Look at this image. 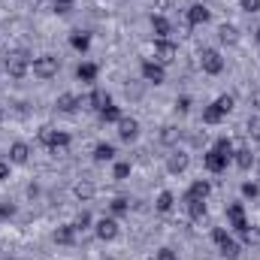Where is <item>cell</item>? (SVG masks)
Returning a JSON list of instances; mask_svg holds the SVG:
<instances>
[{"mask_svg":"<svg viewBox=\"0 0 260 260\" xmlns=\"http://www.w3.org/2000/svg\"><path fill=\"white\" fill-rule=\"evenodd\" d=\"M239 6H242V12H248V15L260 12V0H239Z\"/></svg>","mask_w":260,"mask_h":260,"instance_id":"obj_36","label":"cell"},{"mask_svg":"<svg viewBox=\"0 0 260 260\" xmlns=\"http://www.w3.org/2000/svg\"><path fill=\"white\" fill-rule=\"evenodd\" d=\"M191 109V97H176V112H188Z\"/></svg>","mask_w":260,"mask_h":260,"instance_id":"obj_39","label":"cell"},{"mask_svg":"<svg viewBox=\"0 0 260 260\" xmlns=\"http://www.w3.org/2000/svg\"><path fill=\"white\" fill-rule=\"evenodd\" d=\"M6 179H9V164L0 160V182H6Z\"/></svg>","mask_w":260,"mask_h":260,"instance_id":"obj_42","label":"cell"},{"mask_svg":"<svg viewBox=\"0 0 260 260\" xmlns=\"http://www.w3.org/2000/svg\"><path fill=\"white\" fill-rule=\"evenodd\" d=\"M109 209H112V215H127L130 212V200L127 197H115V200L109 203Z\"/></svg>","mask_w":260,"mask_h":260,"instance_id":"obj_31","label":"cell"},{"mask_svg":"<svg viewBox=\"0 0 260 260\" xmlns=\"http://www.w3.org/2000/svg\"><path fill=\"white\" fill-rule=\"evenodd\" d=\"M218 40H221L224 46H236V43H239V27H236V24H221V27H218Z\"/></svg>","mask_w":260,"mask_h":260,"instance_id":"obj_18","label":"cell"},{"mask_svg":"<svg viewBox=\"0 0 260 260\" xmlns=\"http://www.w3.org/2000/svg\"><path fill=\"white\" fill-rule=\"evenodd\" d=\"M0 115H3V109H0Z\"/></svg>","mask_w":260,"mask_h":260,"instance_id":"obj_46","label":"cell"},{"mask_svg":"<svg viewBox=\"0 0 260 260\" xmlns=\"http://www.w3.org/2000/svg\"><path fill=\"white\" fill-rule=\"evenodd\" d=\"M55 136H58V130H55V127H49V124H46V127H40V133H37V139H40V142H43L46 148H49V145L55 142Z\"/></svg>","mask_w":260,"mask_h":260,"instance_id":"obj_32","label":"cell"},{"mask_svg":"<svg viewBox=\"0 0 260 260\" xmlns=\"http://www.w3.org/2000/svg\"><path fill=\"white\" fill-rule=\"evenodd\" d=\"M209 191H212V188H209V182H194V185L188 188V194H185V197H197V200H206V197H209Z\"/></svg>","mask_w":260,"mask_h":260,"instance_id":"obj_29","label":"cell"},{"mask_svg":"<svg viewBox=\"0 0 260 260\" xmlns=\"http://www.w3.org/2000/svg\"><path fill=\"white\" fill-rule=\"evenodd\" d=\"M251 100H254V106L260 109V91H254V94H251Z\"/></svg>","mask_w":260,"mask_h":260,"instance_id":"obj_44","label":"cell"},{"mask_svg":"<svg viewBox=\"0 0 260 260\" xmlns=\"http://www.w3.org/2000/svg\"><path fill=\"white\" fill-rule=\"evenodd\" d=\"M209 15H212V12H209L203 3H194V6L188 9L185 21H188V27H194V24H206V21H209Z\"/></svg>","mask_w":260,"mask_h":260,"instance_id":"obj_13","label":"cell"},{"mask_svg":"<svg viewBox=\"0 0 260 260\" xmlns=\"http://www.w3.org/2000/svg\"><path fill=\"white\" fill-rule=\"evenodd\" d=\"M127 176H130V164H127V160H118V164H115V179H118V182H124Z\"/></svg>","mask_w":260,"mask_h":260,"instance_id":"obj_35","label":"cell"},{"mask_svg":"<svg viewBox=\"0 0 260 260\" xmlns=\"http://www.w3.org/2000/svg\"><path fill=\"white\" fill-rule=\"evenodd\" d=\"M70 46H73L76 52H88V49H91V37H88V34H82V30H73Z\"/></svg>","mask_w":260,"mask_h":260,"instance_id":"obj_22","label":"cell"},{"mask_svg":"<svg viewBox=\"0 0 260 260\" xmlns=\"http://www.w3.org/2000/svg\"><path fill=\"white\" fill-rule=\"evenodd\" d=\"M85 103H88L91 109H97V112H103V109H106V106L112 103V97H109L106 91H100V88H94V91L88 94V100H85Z\"/></svg>","mask_w":260,"mask_h":260,"instance_id":"obj_15","label":"cell"},{"mask_svg":"<svg viewBox=\"0 0 260 260\" xmlns=\"http://www.w3.org/2000/svg\"><path fill=\"white\" fill-rule=\"evenodd\" d=\"M254 37H257V43H260V27H257V34H254Z\"/></svg>","mask_w":260,"mask_h":260,"instance_id":"obj_45","label":"cell"},{"mask_svg":"<svg viewBox=\"0 0 260 260\" xmlns=\"http://www.w3.org/2000/svg\"><path fill=\"white\" fill-rule=\"evenodd\" d=\"M203 164H206L209 173H224L227 164H230V154H224V151H218V148H209L206 157H203Z\"/></svg>","mask_w":260,"mask_h":260,"instance_id":"obj_7","label":"cell"},{"mask_svg":"<svg viewBox=\"0 0 260 260\" xmlns=\"http://www.w3.org/2000/svg\"><path fill=\"white\" fill-rule=\"evenodd\" d=\"M52 9L58 15H67V12H73V0H52Z\"/></svg>","mask_w":260,"mask_h":260,"instance_id":"obj_34","label":"cell"},{"mask_svg":"<svg viewBox=\"0 0 260 260\" xmlns=\"http://www.w3.org/2000/svg\"><path fill=\"white\" fill-rule=\"evenodd\" d=\"M245 133H248L251 139H260V112L248 115V121H245Z\"/></svg>","mask_w":260,"mask_h":260,"instance_id":"obj_30","label":"cell"},{"mask_svg":"<svg viewBox=\"0 0 260 260\" xmlns=\"http://www.w3.org/2000/svg\"><path fill=\"white\" fill-rule=\"evenodd\" d=\"M100 118H103V121H115V124H118L124 115H121V109H118V106H112V103H109V106L100 112Z\"/></svg>","mask_w":260,"mask_h":260,"instance_id":"obj_33","label":"cell"},{"mask_svg":"<svg viewBox=\"0 0 260 260\" xmlns=\"http://www.w3.org/2000/svg\"><path fill=\"white\" fill-rule=\"evenodd\" d=\"M88 224H91V215H88V212H79V218H76V227H79V230H85Z\"/></svg>","mask_w":260,"mask_h":260,"instance_id":"obj_40","label":"cell"},{"mask_svg":"<svg viewBox=\"0 0 260 260\" xmlns=\"http://www.w3.org/2000/svg\"><path fill=\"white\" fill-rule=\"evenodd\" d=\"M30 160V145L27 142H12L9 145V164H27Z\"/></svg>","mask_w":260,"mask_h":260,"instance_id":"obj_12","label":"cell"},{"mask_svg":"<svg viewBox=\"0 0 260 260\" xmlns=\"http://www.w3.org/2000/svg\"><path fill=\"white\" fill-rule=\"evenodd\" d=\"M200 67H203V73L218 76V73L224 70V58H221V52H215V49H203V52H200Z\"/></svg>","mask_w":260,"mask_h":260,"instance_id":"obj_5","label":"cell"},{"mask_svg":"<svg viewBox=\"0 0 260 260\" xmlns=\"http://www.w3.org/2000/svg\"><path fill=\"white\" fill-rule=\"evenodd\" d=\"M154 58L157 64H173L179 58V46L173 40H154Z\"/></svg>","mask_w":260,"mask_h":260,"instance_id":"obj_6","label":"cell"},{"mask_svg":"<svg viewBox=\"0 0 260 260\" xmlns=\"http://www.w3.org/2000/svg\"><path fill=\"white\" fill-rule=\"evenodd\" d=\"M76 239H79V227L76 224H64V227L55 230V242H61V245H73Z\"/></svg>","mask_w":260,"mask_h":260,"instance_id":"obj_16","label":"cell"},{"mask_svg":"<svg viewBox=\"0 0 260 260\" xmlns=\"http://www.w3.org/2000/svg\"><path fill=\"white\" fill-rule=\"evenodd\" d=\"M3 67H6V73H9L12 79H24L27 70H30V58H27L24 52H9L6 61H3Z\"/></svg>","mask_w":260,"mask_h":260,"instance_id":"obj_2","label":"cell"},{"mask_svg":"<svg viewBox=\"0 0 260 260\" xmlns=\"http://www.w3.org/2000/svg\"><path fill=\"white\" fill-rule=\"evenodd\" d=\"M142 79L151 82V85H164L167 82V70L157 61H142Z\"/></svg>","mask_w":260,"mask_h":260,"instance_id":"obj_8","label":"cell"},{"mask_svg":"<svg viewBox=\"0 0 260 260\" xmlns=\"http://www.w3.org/2000/svg\"><path fill=\"white\" fill-rule=\"evenodd\" d=\"M67 148H70V136H67L64 130H58V136H55V142L49 145V151H52V154H67Z\"/></svg>","mask_w":260,"mask_h":260,"instance_id":"obj_26","label":"cell"},{"mask_svg":"<svg viewBox=\"0 0 260 260\" xmlns=\"http://www.w3.org/2000/svg\"><path fill=\"white\" fill-rule=\"evenodd\" d=\"M215 148H218V151H224V154H230V157H233V142H230V139H227V136H221V139H218V142H215Z\"/></svg>","mask_w":260,"mask_h":260,"instance_id":"obj_37","label":"cell"},{"mask_svg":"<svg viewBox=\"0 0 260 260\" xmlns=\"http://www.w3.org/2000/svg\"><path fill=\"white\" fill-rule=\"evenodd\" d=\"M12 215H15L12 206H0V218H12Z\"/></svg>","mask_w":260,"mask_h":260,"instance_id":"obj_43","label":"cell"},{"mask_svg":"<svg viewBox=\"0 0 260 260\" xmlns=\"http://www.w3.org/2000/svg\"><path fill=\"white\" fill-rule=\"evenodd\" d=\"M151 30L157 34V40H170L173 34V21L167 15H151Z\"/></svg>","mask_w":260,"mask_h":260,"instance_id":"obj_11","label":"cell"},{"mask_svg":"<svg viewBox=\"0 0 260 260\" xmlns=\"http://www.w3.org/2000/svg\"><path fill=\"white\" fill-rule=\"evenodd\" d=\"M94 233H97V239L112 242V239L118 236V221H115V218H100V221L94 224Z\"/></svg>","mask_w":260,"mask_h":260,"instance_id":"obj_9","label":"cell"},{"mask_svg":"<svg viewBox=\"0 0 260 260\" xmlns=\"http://www.w3.org/2000/svg\"><path fill=\"white\" fill-rule=\"evenodd\" d=\"M224 115H227V112L218 106V100H215L212 106H206V109H203V121H206V124H221V121H224Z\"/></svg>","mask_w":260,"mask_h":260,"instance_id":"obj_20","label":"cell"},{"mask_svg":"<svg viewBox=\"0 0 260 260\" xmlns=\"http://www.w3.org/2000/svg\"><path fill=\"white\" fill-rule=\"evenodd\" d=\"M233 160H236V167H239V170H251L254 154H251L248 148H239V151H233Z\"/></svg>","mask_w":260,"mask_h":260,"instance_id":"obj_25","label":"cell"},{"mask_svg":"<svg viewBox=\"0 0 260 260\" xmlns=\"http://www.w3.org/2000/svg\"><path fill=\"white\" fill-rule=\"evenodd\" d=\"M154 260H176V251H173V248H160V251L154 254Z\"/></svg>","mask_w":260,"mask_h":260,"instance_id":"obj_41","label":"cell"},{"mask_svg":"<svg viewBox=\"0 0 260 260\" xmlns=\"http://www.w3.org/2000/svg\"><path fill=\"white\" fill-rule=\"evenodd\" d=\"M112 157H115V145H109V142H100V145L94 148V160L106 164V160H112Z\"/></svg>","mask_w":260,"mask_h":260,"instance_id":"obj_24","label":"cell"},{"mask_svg":"<svg viewBox=\"0 0 260 260\" xmlns=\"http://www.w3.org/2000/svg\"><path fill=\"white\" fill-rule=\"evenodd\" d=\"M76 76H79L82 82H94V79H97V64H79Z\"/></svg>","mask_w":260,"mask_h":260,"instance_id":"obj_28","label":"cell"},{"mask_svg":"<svg viewBox=\"0 0 260 260\" xmlns=\"http://www.w3.org/2000/svg\"><path fill=\"white\" fill-rule=\"evenodd\" d=\"M212 239H215V245H218V251H221L224 257H239V245L230 239V233H227L224 227H215V230H212Z\"/></svg>","mask_w":260,"mask_h":260,"instance_id":"obj_4","label":"cell"},{"mask_svg":"<svg viewBox=\"0 0 260 260\" xmlns=\"http://www.w3.org/2000/svg\"><path fill=\"white\" fill-rule=\"evenodd\" d=\"M182 139V130L179 127H173V124H167V127L160 130V142H167V145H176Z\"/></svg>","mask_w":260,"mask_h":260,"instance_id":"obj_27","label":"cell"},{"mask_svg":"<svg viewBox=\"0 0 260 260\" xmlns=\"http://www.w3.org/2000/svg\"><path fill=\"white\" fill-rule=\"evenodd\" d=\"M34 76L37 79H52V76H58V70H61V61L55 58V55H40V58H34Z\"/></svg>","mask_w":260,"mask_h":260,"instance_id":"obj_3","label":"cell"},{"mask_svg":"<svg viewBox=\"0 0 260 260\" xmlns=\"http://www.w3.org/2000/svg\"><path fill=\"white\" fill-rule=\"evenodd\" d=\"M176 206V197H173V191H160L157 194V200H154V209L157 212H170Z\"/></svg>","mask_w":260,"mask_h":260,"instance_id":"obj_23","label":"cell"},{"mask_svg":"<svg viewBox=\"0 0 260 260\" xmlns=\"http://www.w3.org/2000/svg\"><path fill=\"white\" fill-rule=\"evenodd\" d=\"M73 194H76V200H82V203H88V200H94V194H97V188H94V182H88V179H82V182H76V188H73Z\"/></svg>","mask_w":260,"mask_h":260,"instance_id":"obj_19","label":"cell"},{"mask_svg":"<svg viewBox=\"0 0 260 260\" xmlns=\"http://www.w3.org/2000/svg\"><path fill=\"white\" fill-rule=\"evenodd\" d=\"M185 209L194 221H203L206 218V200H197V197H185Z\"/></svg>","mask_w":260,"mask_h":260,"instance_id":"obj_17","label":"cell"},{"mask_svg":"<svg viewBox=\"0 0 260 260\" xmlns=\"http://www.w3.org/2000/svg\"><path fill=\"white\" fill-rule=\"evenodd\" d=\"M227 221L233 224L236 233H242L245 242H251V224H248V218H245V206H242V203H230V206H227Z\"/></svg>","mask_w":260,"mask_h":260,"instance_id":"obj_1","label":"cell"},{"mask_svg":"<svg viewBox=\"0 0 260 260\" xmlns=\"http://www.w3.org/2000/svg\"><path fill=\"white\" fill-rule=\"evenodd\" d=\"M55 106H58L61 112H76V109L82 106V100H79L76 94H70V91H67V94H61V97H58V103H55Z\"/></svg>","mask_w":260,"mask_h":260,"instance_id":"obj_21","label":"cell"},{"mask_svg":"<svg viewBox=\"0 0 260 260\" xmlns=\"http://www.w3.org/2000/svg\"><path fill=\"white\" fill-rule=\"evenodd\" d=\"M188 164H191V157H188L185 151H179V148H176V151H173V154L167 157V170H170L173 176H179V173H185V170H188Z\"/></svg>","mask_w":260,"mask_h":260,"instance_id":"obj_10","label":"cell"},{"mask_svg":"<svg viewBox=\"0 0 260 260\" xmlns=\"http://www.w3.org/2000/svg\"><path fill=\"white\" fill-rule=\"evenodd\" d=\"M118 136H121L124 142H133V139L139 136V121H136V118H121V121H118Z\"/></svg>","mask_w":260,"mask_h":260,"instance_id":"obj_14","label":"cell"},{"mask_svg":"<svg viewBox=\"0 0 260 260\" xmlns=\"http://www.w3.org/2000/svg\"><path fill=\"white\" fill-rule=\"evenodd\" d=\"M257 194H260V188L254 185V182H245V185H242V197H248V200H254Z\"/></svg>","mask_w":260,"mask_h":260,"instance_id":"obj_38","label":"cell"}]
</instances>
